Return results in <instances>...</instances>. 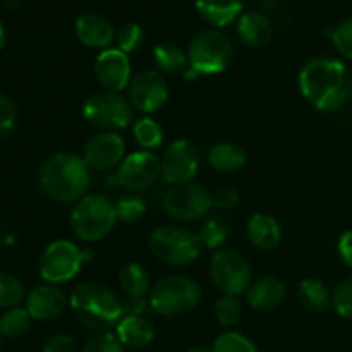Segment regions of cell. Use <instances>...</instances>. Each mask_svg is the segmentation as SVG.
<instances>
[{
    "label": "cell",
    "mask_w": 352,
    "mask_h": 352,
    "mask_svg": "<svg viewBox=\"0 0 352 352\" xmlns=\"http://www.w3.org/2000/svg\"><path fill=\"white\" fill-rule=\"evenodd\" d=\"M126 155V141L119 133H98L86 141L82 160L89 170L109 172L119 167Z\"/></svg>",
    "instance_id": "cell-15"
},
{
    "label": "cell",
    "mask_w": 352,
    "mask_h": 352,
    "mask_svg": "<svg viewBox=\"0 0 352 352\" xmlns=\"http://www.w3.org/2000/svg\"><path fill=\"white\" fill-rule=\"evenodd\" d=\"M31 316L28 313L26 308H12L7 309L6 315L0 318V330H2L3 337H9V339H17L23 333H26V330L30 329Z\"/></svg>",
    "instance_id": "cell-30"
},
{
    "label": "cell",
    "mask_w": 352,
    "mask_h": 352,
    "mask_svg": "<svg viewBox=\"0 0 352 352\" xmlns=\"http://www.w3.org/2000/svg\"><path fill=\"white\" fill-rule=\"evenodd\" d=\"M337 251H339L342 263L352 270V230L342 232V236L339 237V243H337Z\"/></svg>",
    "instance_id": "cell-42"
},
{
    "label": "cell",
    "mask_w": 352,
    "mask_h": 352,
    "mask_svg": "<svg viewBox=\"0 0 352 352\" xmlns=\"http://www.w3.org/2000/svg\"><path fill=\"white\" fill-rule=\"evenodd\" d=\"M82 352H124L122 342L116 333L96 332L95 336L89 337L88 342L82 347Z\"/></svg>",
    "instance_id": "cell-37"
},
{
    "label": "cell",
    "mask_w": 352,
    "mask_h": 352,
    "mask_svg": "<svg viewBox=\"0 0 352 352\" xmlns=\"http://www.w3.org/2000/svg\"><path fill=\"white\" fill-rule=\"evenodd\" d=\"M69 301L58 285L41 284L31 289L26 296V309L33 320L50 322L58 318L67 308Z\"/></svg>",
    "instance_id": "cell-17"
},
{
    "label": "cell",
    "mask_w": 352,
    "mask_h": 352,
    "mask_svg": "<svg viewBox=\"0 0 352 352\" xmlns=\"http://www.w3.org/2000/svg\"><path fill=\"white\" fill-rule=\"evenodd\" d=\"M158 177H162L160 158L144 150L127 155L116 172V182L131 195L150 189Z\"/></svg>",
    "instance_id": "cell-12"
},
{
    "label": "cell",
    "mask_w": 352,
    "mask_h": 352,
    "mask_svg": "<svg viewBox=\"0 0 352 352\" xmlns=\"http://www.w3.org/2000/svg\"><path fill=\"white\" fill-rule=\"evenodd\" d=\"M81 155L60 151L52 155L38 170V186L57 203H76L88 195L91 177Z\"/></svg>",
    "instance_id": "cell-2"
},
{
    "label": "cell",
    "mask_w": 352,
    "mask_h": 352,
    "mask_svg": "<svg viewBox=\"0 0 352 352\" xmlns=\"http://www.w3.org/2000/svg\"><path fill=\"white\" fill-rule=\"evenodd\" d=\"M153 62L162 74H184L189 67L188 52L170 41L158 43L153 48Z\"/></svg>",
    "instance_id": "cell-26"
},
{
    "label": "cell",
    "mask_w": 352,
    "mask_h": 352,
    "mask_svg": "<svg viewBox=\"0 0 352 352\" xmlns=\"http://www.w3.org/2000/svg\"><path fill=\"white\" fill-rule=\"evenodd\" d=\"M298 296L301 305L305 306L306 309H309V311L322 313L332 306V294H330L325 282H322L320 278H305V280L299 284Z\"/></svg>",
    "instance_id": "cell-27"
},
{
    "label": "cell",
    "mask_w": 352,
    "mask_h": 352,
    "mask_svg": "<svg viewBox=\"0 0 352 352\" xmlns=\"http://www.w3.org/2000/svg\"><path fill=\"white\" fill-rule=\"evenodd\" d=\"M69 306L78 322L95 332H107L110 327H117L124 315L122 301L116 292L105 284L91 280L76 285Z\"/></svg>",
    "instance_id": "cell-3"
},
{
    "label": "cell",
    "mask_w": 352,
    "mask_h": 352,
    "mask_svg": "<svg viewBox=\"0 0 352 352\" xmlns=\"http://www.w3.org/2000/svg\"><path fill=\"white\" fill-rule=\"evenodd\" d=\"M82 119L100 133H119L131 126L134 119V107L122 93L96 91L82 103Z\"/></svg>",
    "instance_id": "cell-7"
},
{
    "label": "cell",
    "mask_w": 352,
    "mask_h": 352,
    "mask_svg": "<svg viewBox=\"0 0 352 352\" xmlns=\"http://www.w3.org/2000/svg\"><path fill=\"white\" fill-rule=\"evenodd\" d=\"M199 17L215 28L229 26L243 12L241 0H196Z\"/></svg>",
    "instance_id": "cell-23"
},
{
    "label": "cell",
    "mask_w": 352,
    "mask_h": 352,
    "mask_svg": "<svg viewBox=\"0 0 352 352\" xmlns=\"http://www.w3.org/2000/svg\"><path fill=\"white\" fill-rule=\"evenodd\" d=\"M76 36L85 47L95 50H107L116 41V30L105 16L96 12L82 14L76 21Z\"/></svg>",
    "instance_id": "cell-18"
},
{
    "label": "cell",
    "mask_w": 352,
    "mask_h": 352,
    "mask_svg": "<svg viewBox=\"0 0 352 352\" xmlns=\"http://www.w3.org/2000/svg\"><path fill=\"white\" fill-rule=\"evenodd\" d=\"M213 315L222 327H232L239 322L241 315H243V306L236 296L223 294L213 306Z\"/></svg>",
    "instance_id": "cell-33"
},
{
    "label": "cell",
    "mask_w": 352,
    "mask_h": 352,
    "mask_svg": "<svg viewBox=\"0 0 352 352\" xmlns=\"http://www.w3.org/2000/svg\"><path fill=\"white\" fill-rule=\"evenodd\" d=\"M116 213L117 220H120V222L134 223L144 217V213H146V203L138 195L122 196L116 203Z\"/></svg>",
    "instance_id": "cell-34"
},
{
    "label": "cell",
    "mask_w": 352,
    "mask_h": 352,
    "mask_svg": "<svg viewBox=\"0 0 352 352\" xmlns=\"http://www.w3.org/2000/svg\"><path fill=\"white\" fill-rule=\"evenodd\" d=\"M119 285L126 299H146L150 294V275L140 263L124 265L119 274Z\"/></svg>",
    "instance_id": "cell-25"
},
{
    "label": "cell",
    "mask_w": 352,
    "mask_h": 352,
    "mask_svg": "<svg viewBox=\"0 0 352 352\" xmlns=\"http://www.w3.org/2000/svg\"><path fill=\"white\" fill-rule=\"evenodd\" d=\"M188 352H213V347H208V346H203V344H199V346H195L192 349H189Z\"/></svg>",
    "instance_id": "cell-43"
},
{
    "label": "cell",
    "mask_w": 352,
    "mask_h": 352,
    "mask_svg": "<svg viewBox=\"0 0 352 352\" xmlns=\"http://www.w3.org/2000/svg\"><path fill=\"white\" fill-rule=\"evenodd\" d=\"M3 7H7V9H14V7H17V3H19V0H2Z\"/></svg>",
    "instance_id": "cell-44"
},
{
    "label": "cell",
    "mask_w": 352,
    "mask_h": 352,
    "mask_svg": "<svg viewBox=\"0 0 352 352\" xmlns=\"http://www.w3.org/2000/svg\"><path fill=\"white\" fill-rule=\"evenodd\" d=\"M272 34H274V26L265 14L256 10L241 14L237 23V36L244 45L251 48L267 47L272 40Z\"/></svg>",
    "instance_id": "cell-22"
},
{
    "label": "cell",
    "mask_w": 352,
    "mask_h": 352,
    "mask_svg": "<svg viewBox=\"0 0 352 352\" xmlns=\"http://www.w3.org/2000/svg\"><path fill=\"white\" fill-rule=\"evenodd\" d=\"M165 213L179 222H196L205 219L213 208L212 192L203 186L189 182V184L172 186L164 196Z\"/></svg>",
    "instance_id": "cell-11"
},
{
    "label": "cell",
    "mask_w": 352,
    "mask_h": 352,
    "mask_svg": "<svg viewBox=\"0 0 352 352\" xmlns=\"http://www.w3.org/2000/svg\"><path fill=\"white\" fill-rule=\"evenodd\" d=\"M299 91L318 112H337L352 98L349 69L336 57H313L302 65L298 78Z\"/></svg>",
    "instance_id": "cell-1"
},
{
    "label": "cell",
    "mask_w": 352,
    "mask_h": 352,
    "mask_svg": "<svg viewBox=\"0 0 352 352\" xmlns=\"http://www.w3.org/2000/svg\"><path fill=\"white\" fill-rule=\"evenodd\" d=\"M201 299L198 282L186 275H167L160 278L148 294V302L155 313L164 316H181L192 311Z\"/></svg>",
    "instance_id": "cell-5"
},
{
    "label": "cell",
    "mask_w": 352,
    "mask_h": 352,
    "mask_svg": "<svg viewBox=\"0 0 352 352\" xmlns=\"http://www.w3.org/2000/svg\"><path fill=\"white\" fill-rule=\"evenodd\" d=\"M85 263V253L72 241L57 239L48 244L38 261V270L47 284L60 285L72 280Z\"/></svg>",
    "instance_id": "cell-10"
},
{
    "label": "cell",
    "mask_w": 352,
    "mask_h": 352,
    "mask_svg": "<svg viewBox=\"0 0 352 352\" xmlns=\"http://www.w3.org/2000/svg\"><path fill=\"white\" fill-rule=\"evenodd\" d=\"M133 136L141 150L151 151L164 144L165 131L157 120L151 119L150 116H144L133 124Z\"/></svg>",
    "instance_id": "cell-29"
},
{
    "label": "cell",
    "mask_w": 352,
    "mask_h": 352,
    "mask_svg": "<svg viewBox=\"0 0 352 352\" xmlns=\"http://www.w3.org/2000/svg\"><path fill=\"white\" fill-rule=\"evenodd\" d=\"M246 236L254 248L261 251H272L280 244L282 229L277 219L268 213H254L248 220Z\"/></svg>",
    "instance_id": "cell-20"
},
{
    "label": "cell",
    "mask_w": 352,
    "mask_h": 352,
    "mask_svg": "<svg viewBox=\"0 0 352 352\" xmlns=\"http://www.w3.org/2000/svg\"><path fill=\"white\" fill-rule=\"evenodd\" d=\"M41 352H78V344L71 336L60 333L48 339L41 347Z\"/></svg>",
    "instance_id": "cell-41"
},
{
    "label": "cell",
    "mask_w": 352,
    "mask_h": 352,
    "mask_svg": "<svg viewBox=\"0 0 352 352\" xmlns=\"http://www.w3.org/2000/svg\"><path fill=\"white\" fill-rule=\"evenodd\" d=\"M2 340H3V333H2V330H0V344H2Z\"/></svg>",
    "instance_id": "cell-46"
},
{
    "label": "cell",
    "mask_w": 352,
    "mask_h": 352,
    "mask_svg": "<svg viewBox=\"0 0 352 352\" xmlns=\"http://www.w3.org/2000/svg\"><path fill=\"white\" fill-rule=\"evenodd\" d=\"M116 43L119 50L124 54H134L140 50L144 43V31L140 24L127 23L116 31Z\"/></svg>",
    "instance_id": "cell-32"
},
{
    "label": "cell",
    "mask_w": 352,
    "mask_h": 352,
    "mask_svg": "<svg viewBox=\"0 0 352 352\" xmlns=\"http://www.w3.org/2000/svg\"><path fill=\"white\" fill-rule=\"evenodd\" d=\"M117 222L116 203L103 195H86L74 203L69 223L82 243H96L110 234Z\"/></svg>",
    "instance_id": "cell-4"
},
{
    "label": "cell",
    "mask_w": 352,
    "mask_h": 352,
    "mask_svg": "<svg viewBox=\"0 0 352 352\" xmlns=\"http://www.w3.org/2000/svg\"><path fill=\"white\" fill-rule=\"evenodd\" d=\"M210 278L213 285L226 296L246 294L251 285V265L243 253L230 248H222L210 260Z\"/></svg>",
    "instance_id": "cell-9"
},
{
    "label": "cell",
    "mask_w": 352,
    "mask_h": 352,
    "mask_svg": "<svg viewBox=\"0 0 352 352\" xmlns=\"http://www.w3.org/2000/svg\"><path fill=\"white\" fill-rule=\"evenodd\" d=\"M3 45H6V30H3L2 23H0V50L3 48Z\"/></svg>",
    "instance_id": "cell-45"
},
{
    "label": "cell",
    "mask_w": 352,
    "mask_h": 352,
    "mask_svg": "<svg viewBox=\"0 0 352 352\" xmlns=\"http://www.w3.org/2000/svg\"><path fill=\"white\" fill-rule=\"evenodd\" d=\"M287 289L277 277H260L246 291L248 305L258 311H272L284 302Z\"/></svg>",
    "instance_id": "cell-19"
},
{
    "label": "cell",
    "mask_w": 352,
    "mask_h": 352,
    "mask_svg": "<svg viewBox=\"0 0 352 352\" xmlns=\"http://www.w3.org/2000/svg\"><path fill=\"white\" fill-rule=\"evenodd\" d=\"M213 352H258L256 346L239 332H226L213 342Z\"/></svg>",
    "instance_id": "cell-35"
},
{
    "label": "cell",
    "mask_w": 352,
    "mask_h": 352,
    "mask_svg": "<svg viewBox=\"0 0 352 352\" xmlns=\"http://www.w3.org/2000/svg\"><path fill=\"white\" fill-rule=\"evenodd\" d=\"M150 251L157 260L170 267H188L203 251L198 234L177 226H160L151 232Z\"/></svg>",
    "instance_id": "cell-6"
},
{
    "label": "cell",
    "mask_w": 352,
    "mask_h": 352,
    "mask_svg": "<svg viewBox=\"0 0 352 352\" xmlns=\"http://www.w3.org/2000/svg\"><path fill=\"white\" fill-rule=\"evenodd\" d=\"M246 151L236 143L222 141L210 148L208 164L213 170L222 172V174H232L241 170L246 165Z\"/></svg>",
    "instance_id": "cell-24"
},
{
    "label": "cell",
    "mask_w": 352,
    "mask_h": 352,
    "mask_svg": "<svg viewBox=\"0 0 352 352\" xmlns=\"http://www.w3.org/2000/svg\"><path fill=\"white\" fill-rule=\"evenodd\" d=\"M330 40L342 57L352 60V19L342 21L330 31Z\"/></svg>",
    "instance_id": "cell-38"
},
{
    "label": "cell",
    "mask_w": 352,
    "mask_h": 352,
    "mask_svg": "<svg viewBox=\"0 0 352 352\" xmlns=\"http://www.w3.org/2000/svg\"><path fill=\"white\" fill-rule=\"evenodd\" d=\"M199 150L188 140H177L168 144L160 158L162 179L170 186L189 184L199 170Z\"/></svg>",
    "instance_id": "cell-14"
},
{
    "label": "cell",
    "mask_w": 352,
    "mask_h": 352,
    "mask_svg": "<svg viewBox=\"0 0 352 352\" xmlns=\"http://www.w3.org/2000/svg\"><path fill=\"white\" fill-rule=\"evenodd\" d=\"M17 112L12 100L0 93V141L6 140L16 127Z\"/></svg>",
    "instance_id": "cell-39"
},
{
    "label": "cell",
    "mask_w": 352,
    "mask_h": 352,
    "mask_svg": "<svg viewBox=\"0 0 352 352\" xmlns=\"http://www.w3.org/2000/svg\"><path fill=\"white\" fill-rule=\"evenodd\" d=\"M189 67L199 76H215L226 71L234 58V45L226 33L206 30L196 34L188 47Z\"/></svg>",
    "instance_id": "cell-8"
},
{
    "label": "cell",
    "mask_w": 352,
    "mask_h": 352,
    "mask_svg": "<svg viewBox=\"0 0 352 352\" xmlns=\"http://www.w3.org/2000/svg\"><path fill=\"white\" fill-rule=\"evenodd\" d=\"M95 78L105 91L122 93L133 79L129 55L119 48H107L95 58Z\"/></svg>",
    "instance_id": "cell-16"
},
{
    "label": "cell",
    "mask_w": 352,
    "mask_h": 352,
    "mask_svg": "<svg viewBox=\"0 0 352 352\" xmlns=\"http://www.w3.org/2000/svg\"><path fill=\"white\" fill-rule=\"evenodd\" d=\"M229 236L230 226L226 217L222 215H210L208 219L203 220L198 232L203 248H208V250H222Z\"/></svg>",
    "instance_id": "cell-28"
},
{
    "label": "cell",
    "mask_w": 352,
    "mask_h": 352,
    "mask_svg": "<svg viewBox=\"0 0 352 352\" xmlns=\"http://www.w3.org/2000/svg\"><path fill=\"white\" fill-rule=\"evenodd\" d=\"M332 306L337 315L352 320V277L337 285L332 294Z\"/></svg>",
    "instance_id": "cell-36"
},
{
    "label": "cell",
    "mask_w": 352,
    "mask_h": 352,
    "mask_svg": "<svg viewBox=\"0 0 352 352\" xmlns=\"http://www.w3.org/2000/svg\"><path fill=\"white\" fill-rule=\"evenodd\" d=\"M24 299L26 294L19 278L10 274H0V308H19Z\"/></svg>",
    "instance_id": "cell-31"
},
{
    "label": "cell",
    "mask_w": 352,
    "mask_h": 352,
    "mask_svg": "<svg viewBox=\"0 0 352 352\" xmlns=\"http://www.w3.org/2000/svg\"><path fill=\"white\" fill-rule=\"evenodd\" d=\"M212 201L215 208L232 210L239 205V192L230 186H222L215 192H212Z\"/></svg>",
    "instance_id": "cell-40"
},
{
    "label": "cell",
    "mask_w": 352,
    "mask_h": 352,
    "mask_svg": "<svg viewBox=\"0 0 352 352\" xmlns=\"http://www.w3.org/2000/svg\"><path fill=\"white\" fill-rule=\"evenodd\" d=\"M116 336L124 347L143 349L150 346L155 337L153 323L144 315H126L116 327Z\"/></svg>",
    "instance_id": "cell-21"
},
{
    "label": "cell",
    "mask_w": 352,
    "mask_h": 352,
    "mask_svg": "<svg viewBox=\"0 0 352 352\" xmlns=\"http://www.w3.org/2000/svg\"><path fill=\"white\" fill-rule=\"evenodd\" d=\"M127 98L134 110H140L144 116L158 112L168 100L165 76L158 69H143L131 79L127 86Z\"/></svg>",
    "instance_id": "cell-13"
}]
</instances>
